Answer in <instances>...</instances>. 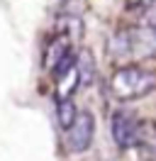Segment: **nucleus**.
Returning <instances> with one entry per match:
<instances>
[{
  "label": "nucleus",
  "instance_id": "1",
  "mask_svg": "<svg viewBox=\"0 0 156 161\" xmlns=\"http://www.w3.org/2000/svg\"><path fill=\"white\" fill-rule=\"evenodd\" d=\"M156 56V27L154 25H134L117 30L107 42V59L122 64V61H144Z\"/></svg>",
  "mask_w": 156,
  "mask_h": 161
},
{
  "label": "nucleus",
  "instance_id": "3",
  "mask_svg": "<svg viewBox=\"0 0 156 161\" xmlns=\"http://www.w3.org/2000/svg\"><path fill=\"white\" fill-rule=\"evenodd\" d=\"M144 125L134 112L129 110H115L110 115V134L117 149H134L142 144V134H144Z\"/></svg>",
  "mask_w": 156,
  "mask_h": 161
},
{
  "label": "nucleus",
  "instance_id": "5",
  "mask_svg": "<svg viewBox=\"0 0 156 161\" xmlns=\"http://www.w3.org/2000/svg\"><path fill=\"white\" fill-rule=\"evenodd\" d=\"M76 115H78V110L71 98H56V120H58L61 130H68L71 122L76 120Z\"/></svg>",
  "mask_w": 156,
  "mask_h": 161
},
{
  "label": "nucleus",
  "instance_id": "4",
  "mask_svg": "<svg viewBox=\"0 0 156 161\" xmlns=\"http://www.w3.org/2000/svg\"><path fill=\"white\" fill-rule=\"evenodd\" d=\"M66 132V147L68 151L73 154H83V151L90 149L93 144V137H95V120L88 110H78L76 120L71 122V127Z\"/></svg>",
  "mask_w": 156,
  "mask_h": 161
},
{
  "label": "nucleus",
  "instance_id": "2",
  "mask_svg": "<svg viewBox=\"0 0 156 161\" xmlns=\"http://www.w3.org/2000/svg\"><path fill=\"white\" fill-rule=\"evenodd\" d=\"M107 91L117 103H132L139 100L149 93L156 91V73L144 69L139 64H125L112 71L107 80Z\"/></svg>",
  "mask_w": 156,
  "mask_h": 161
}]
</instances>
